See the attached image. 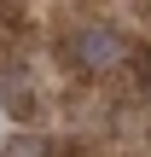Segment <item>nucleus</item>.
I'll use <instances>...</instances> for the list:
<instances>
[{
    "label": "nucleus",
    "mask_w": 151,
    "mask_h": 157,
    "mask_svg": "<svg viewBox=\"0 0 151 157\" xmlns=\"http://www.w3.org/2000/svg\"><path fill=\"white\" fill-rule=\"evenodd\" d=\"M122 35L116 29H105V23H93V29H76L70 35V58H76V70H87V76H105V70H116L122 64Z\"/></svg>",
    "instance_id": "obj_1"
},
{
    "label": "nucleus",
    "mask_w": 151,
    "mask_h": 157,
    "mask_svg": "<svg viewBox=\"0 0 151 157\" xmlns=\"http://www.w3.org/2000/svg\"><path fill=\"white\" fill-rule=\"evenodd\" d=\"M0 157H47V151H41V140H29V134H12V140L0 146Z\"/></svg>",
    "instance_id": "obj_2"
}]
</instances>
